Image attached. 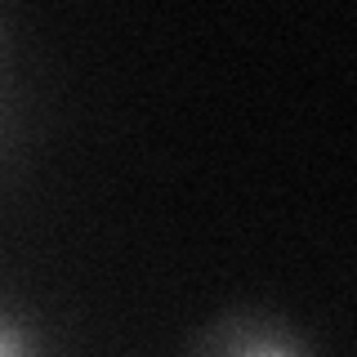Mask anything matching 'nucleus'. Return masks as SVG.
I'll list each match as a JSON object with an SVG mask.
<instances>
[{"label":"nucleus","instance_id":"nucleus-1","mask_svg":"<svg viewBox=\"0 0 357 357\" xmlns=\"http://www.w3.org/2000/svg\"><path fill=\"white\" fill-rule=\"evenodd\" d=\"M183 357H321L295 317L268 304H232L201 321Z\"/></svg>","mask_w":357,"mask_h":357},{"label":"nucleus","instance_id":"nucleus-2","mask_svg":"<svg viewBox=\"0 0 357 357\" xmlns=\"http://www.w3.org/2000/svg\"><path fill=\"white\" fill-rule=\"evenodd\" d=\"M0 357H50L40 321L9 299H0Z\"/></svg>","mask_w":357,"mask_h":357}]
</instances>
